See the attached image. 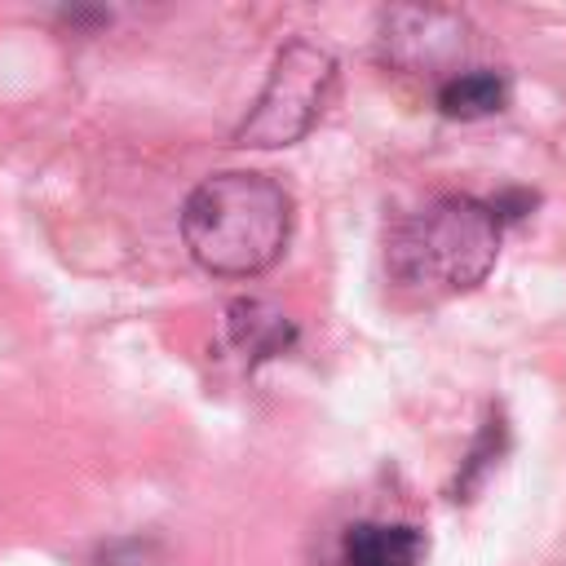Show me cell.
I'll list each match as a JSON object with an SVG mask.
<instances>
[{"instance_id":"cell-1","label":"cell","mask_w":566,"mask_h":566,"mask_svg":"<svg viewBox=\"0 0 566 566\" xmlns=\"http://www.w3.org/2000/svg\"><path fill=\"white\" fill-rule=\"evenodd\" d=\"M292 234V199L265 172H217L181 208V239L208 274L248 279L270 270Z\"/></svg>"},{"instance_id":"cell-2","label":"cell","mask_w":566,"mask_h":566,"mask_svg":"<svg viewBox=\"0 0 566 566\" xmlns=\"http://www.w3.org/2000/svg\"><path fill=\"white\" fill-rule=\"evenodd\" d=\"M500 256V221L469 195L433 199L389 239V274L420 296L473 292Z\"/></svg>"},{"instance_id":"cell-3","label":"cell","mask_w":566,"mask_h":566,"mask_svg":"<svg viewBox=\"0 0 566 566\" xmlns=\"http://www.w3.org/2000/svg\"><path fill=\"white\" fill-rule=\"evenodd\" d=\"M336 80H340L336 57L323 44H314L305 35L287 40L274 53V66L265 75L261 97L252 102L248 119L239 124L234 146H243V150H279V146L301 142L323 119V111L332 106Z\"/></svg>"},{"instance_id":"cell-4","label":"cell","mask_w":566,"mask_h":566,"mask_svg":"<svg viewBox=\"0 0 566 566\" xmlns=\"http://www.w3.org/2000/svg\"><path fill=\"white\" fill-rule=\"evenodd\" d=\"M464 18L451 9H389L380 18L385 57L411 75H438L455 57H464Z\"/></svg>"},{"instance_id":"cell-5","label":"cell","mask_w":566,"mask_h":566,"mask_svg":"<svg viewBox=\"0 0 566 566\" xmlns=\"http://www.w3.org/2000/svg\"><path fill=\"white\" fill-rule=\"evenodd\" d=\"M429 539L411 522H354L340 535V566H420Z\"/></svg>"},{"instance_id":"cell-6","label":"cell","mask_w":566,"mask_h":566,"mask_svg":"<svg viewBox=\"0 0 566 566\" xmlns=\"http://www.w3.org/2000/svg\"><path fill=\"white\" fill-rule=\"evenodd\" d=\"M226 336H230V345L248 363H261V358H274L283 349H292L296 327H292V318L279 305L256 301V296H243V301H234L226 310Z\"/></svg>"},{"instance_id":"cell-7","label":"cell","mask_w":566,"mask_h":566,"mask_svg":"<svg viewBox=\"0 0 566 566\" xmlns=\"http://www.w3.org/2000/svg\"><path fill=\"white\" fill-rule=\"evenodd\" d=\"M504 102H509V84L500 71H486V66H469L447 84H438V111L447 119H486V115H500Z\"/></svg>"},{"instance_id":"cell-8","label":"cell","mask_w":566,"mask_h":566,"mask_svg":"<svg viewBox=\"0 0 566 566\" xmlns=\"http://www.w3.org/2000/svg\"><path fill=\"white\" fill-rule=\"evenodd\" d=\"M500 451H504V420L491 416L486 429H482V438H478L473 451H469V464L460 469V482H455V491H464V500H469V491L482 482V473H491V464L500 460Z\"/></svg>"},{"instance_id":"cell-9","label":"cell","mask_w":566,"mask_h":566,"mask_svg":"<svg viewBox=\"0 0 566 566\" xmlns=\"http://www.w3.org/2000/svg\"><path fill=\"white\" fill-rule=\"evenodd\" d=\"M486 208H491V217H495L500 226H504V221H522V217L535 208V195H531V190H504V195H495Z\"/></svg>"}]
</instances>
